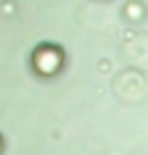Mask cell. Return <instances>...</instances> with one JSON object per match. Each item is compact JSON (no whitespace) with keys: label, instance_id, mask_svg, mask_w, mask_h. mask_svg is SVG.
Here are the masks:
<instances>
[{"label":"cell","instance_id":"3","mask_svg":"<svg viewBox=\"0 0 148 155\" xmlns=\"http://www.w3.org/2000/svg\"><path fill=\"white\" fill-rule=\"evenodd\" d=\"M0 146H2V141H0Z\"/></svg>","mask_w":148,"mask_h":155},{"label":"cell","instance_id":"2","mask_svg":"<svg viewBox=\"0 0 148 155\" xmlns=\"http://www.w3.org/2000/svg\"><path fill=\"white\" fill-rule=\"evenodd\" d=\"M141 5H136V2H132V5H127V16H132V19H141Z\"/></svg>","mask_w":148,"mask_h":155},{"label":"cell","instance_id":"1","mask_svg":"<svg viewBox=\"0 0 148 155\" xmlns=\"http://www.w3.org/2000/svg\"><path fill=\"white\" fill-rule=\"evenodd\" d=\"M32 65H35V70L39 74H56V72L63 67V51H60L58 46H51V44H44L39 46L35 56H32Z\"/></svg>","mask_w":148,"mask_h":155}]
</instances>
